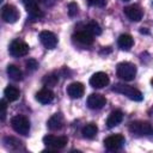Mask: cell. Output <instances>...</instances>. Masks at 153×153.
I'll return each mask as SVG.
<instances>
[{
	"label": "cell",
	"instance_id": "cell-19",
	"mask_svg": "<svg viewBox=\"0 0 153 153\" xmlns=\"http://www.w3.org/2000/svg\"><path fill=\"white\" fill-rule=\"evenodd\" d=\"M4 96L5 98L8 100V102H14L19 98L20 96V92L19 90L16 87V86H12V85H8L5 90H4Z\"/></svg>",
	"mask_w": 153,
	"mask_h": 153
},
{
	"label": "cell",
	"instance_id": "cell-16",
	"mask_svg": "<svg viewBox=\"0 0 153 153\" xmlns=\"http://www.w3.org/2000/svg\"><path fill=\"white\" fill-rule=\"evenodd\" d=\"M122 120H123V112L121 110H115L109 115V117L106 120V127L114 128V127L118 126L122 122Z\"/></svg>",
	"mask_w": 153,
	"mask_h": 153
},
{
	"label": "cell",
	"instance_id": "cell-22",
	"mask_svg": "<svg viewBox=\"0 0 153 153\" xmlns=\"http://www.w3.org/2000/svg\"><path fill=\"white\" fill-rule=\"evenodd\" d=\"M7 74L12 80H16V81L22 80V76H23L20 68L17 67L16 65H8L7 66Z\"/></svg>",
	"mask_w": 153,
	"mask_h": 153
},
{
	"label": "cell",
	"instance_id": "cell-30",
	"mask_svg": "<svg viewBox=\"0 0 153 153\" xmlns=\"http://www.w3.org/2000/svg\"><path fill=\"white\" fill-rule=\"evenodd\" d=\"M22 1L25 5V7H30V6H37L41 0H22Z\"/></svg>",
	"mask_w": 153,
	"mask_h": 153
},
{
	"label": "cell",
	"instance_id": "cell-6",
	"mask_svg": "<svg viewBox=\"0 0 153 153\" xmlns=\"http://www.w3.org/2000/svg\"><path fill=\"white\" fill-rule=\"evenodd\" d=\"M67 137L65 136H54V135H45L43 137L44 145L50 149H61L67 145Z\"/></svg>",
	"mask_w": 153,
	"mask_h": 153
},
{
	"label": "cell",
	"instance_id": "cell-29",
	"mask_svg": "<svg viewBox=\"0 0 153 153\" xmlns=\"http://www.w3.org/2000/svg\"><path fill=\"white\" fill-rule=\"evenodd\" d=\"M87 2H88V5L96 6V7H103L106 4L105 0H87Z\"/></svg>",
	"mask_w": 153,
	"mask_h": 153
},
{
	"label": "cell",
	"instance_id": "cell-31",
	"mask_svg": "<svg viewBox=\"0 0 153 153\" xmlns=\"http://www.w3.org/2000/svg\"><path fill=\"white\" fill-rule=\"evenodd\" d=\"M151 84H152V86H153V79H152V80H151Z\"/></svg>",
	"mask_w": 153,
	"mask_h": 153
},
{
	"label": "cell",
	"instance_id": "cell-15",
	"mask_svg": "<svg viewBox=\"0 0 153 153\" xmlns=\"http://www.w3.org/2000/svg\"><path fill=\"white\" fill-rule=\"evenodd\" d=\"M36 99L42 104H49L54 100V92L49 88H42L36 93Z\"/></svg>",
	"mask_w": 153,
	"mask_h": 153
},
{
	"label": "cell",
	"instance_id": "cell-11",
	"mask_svg": "<svg viewBox=\"0 0 153 153\" xmlns=\"http://www.w3.org/2000/svg\"><path fill=\"white\" fill-rule=\"evenodd\" d=\"M105 104H106L105 97L102 96V94H99V93H92L87 98V106L90 109H92V110L102 109Z\"/></svg>",
	"mask_w": 153,
	"mask_h": 153
},
{
	"label": "cell",
	"instance_id": "cell-17",
	"mask_svg": "<svg viewBox=\"0 0 153 153\" xmlns=\"http://www.w3.org/2000/svg\"><path fill=\"white\" fill-rule=\"evenodd\" d=\"M117 44H118V47H120L122 50H129V49L133 47V44H134V39H133V37H131L130 35L123 33V35H121V36L118 37Z\"/></svg>",
	"mask_w": 153,
	"mask_h": 153
},
{
	"label": "cell",
	"instance_id": "cell-27",
	"mask_svg": "<svg viewBox=\"0 0 153 153\" xmlns=\"http://www.w3.org/2000/svg\"><path fill=\"white\" fill-rule=\"evenodd\" d=\"M78 10H79V7H78V5H76L75 2H71V4L68 5V14H69L71 17L76 16V14H78Z\"/></svg>",
	"mask_w": 153,
	"mask_h": 153
},
{
	"label": "cell",
	"instance_id": "cell-26",
	"mask_svg": "<svg viewBox=\"0 0 153 153\" xmlns=\"http://www.w3.org/2000/svg\"><path fill=\"white\" fill-rule=\"evenodd\" d=\"M25 65H26V68H27L29 71H31V72H33V71H36V69L38 68V63H37V61L33 60V59H29V60L25 62Z\"/></svg>",
	"mask_w": 153,
	"mask_h": 153
},
{
	"label": "cell",
	"instance_id": "cell-14",
	"mask_svg": "<svg viewBox=\"0 0 153 153\" xmlns=\"http://www.w3.org/2000/svg\"><path fill=\"white\" fill-rule=\"evenodd\" d=\"M84 91H85V88H84V85L81 82H72L67 87V93L73 99L81 98L84 94Z\"/></svg>",
	"mask_w": 153,
	"mask_h": 153
},
{
	"label": "cell",
	"instance_id": "cell-25",
	"mask_svg": "<svg viewBox=\"0 0 153 153\" xmlns=\"http://www.w3.org/2000/svg\"><path fill=\"white\" fill-rule=\"evenodd\" d=\"M59 80V76L54 75V74H49V75H45L43 78V84L45 86H54Z\"/></svg>",
	"mask_w": 153,
	"mask_h": 153
},
{
	"label": "cell",
	"instance_id": "cell-32",
	"mask_svg": "<svg viewBox=\"0 0 153 153\" xmlns=\"http://www.w3.org/2000/svg\"><path fill=\"white\" fill-rule=\"evenodd\" d=\"M123 1H130V0H123Z\"/></svg>",
	"mask_w": 153,
	"mask_h": 153
},
{
	"label": "cell",
	"instance_id": "cell-18",
	"mask_svg": "<svg viewBox=\"0 0 153 153\" xmlns=\"http://www.w3.org/2000/svg\"><path fill=\"white\" fill-rule=\"evenodd\" d=\"M48 128L50 130H59L62 128V124H63V118H62V115L61 114H55L53 115L49 120H48Z\"/></svg>",
	"mask_w": 153,
	"mask_h": 153
},
{
	"label": "cell",
	"instance_id": "cell-3",
	"mask_svg": "<svg viewBox=\"0 0 153 153\" xmlns=\"http://www.w3.org/2000/svg\"><path fill=\"white\" fill-rule=\"evenodd\" d=\"M11 126L13 130L20 135H27L30 131V122L23 115H16L11 118Z\"/></svg>",
	"mask_w": 153,
	"mask_h": 153
},
{
	"label": "cell",
	"instance_id": "cell-5",
	"mask_svg": "<svg viewBox=\"0 0 153 153\" xmlns=\"http://www.w3.org/2000/svg\"><path fill=\"white\" fill-rule=\"evenodd\" d=\"M8 51L13 57H22V56H25L29 53V45L24 41L14 39L10 44Z\"/></svg>",
	"mask_w": 153,
	"mask_h": 153
},
{
	"label": "cell",
	"instance_id": "cell-10",
	"mask_svg": "<svg viewBox=\"0 0 153 153\" xmlns=\"http://www.w3.org/2000/svg\"><path fill=\"white\" fill-rule=\"evenodd\" d=\"M123 12L127 16V18L131 22H140L142 19V16H143L141 7L137 5H129V6L124 7Z\"/></svg>",
	"mask_w": 153,
	"mask_h": 153
},
{
	"label": "cell",
	"instance_id": "cell-24",
	"mask_svg": "<svg viewBox=\"0 0 153 153\" xmlns=\"http://www.w3.org/2000/svg\"><path fill=\"white\" fill-rule=\"evenodd\" d=\"M4 142H5L6 146L10 147V148H19V147L22 146V142L18 141L17 139L12 137V136H7V137H5V139H4Z\"/></svg>",
	"mask_w": 153,
	"mask_h": 153
},
{
	"label": "cell",
	"instance_id": "cell-9",
	"mask_svg": "<svg viewBox=\"0 0 153 153\" xmlns=\"http://www.w3.org/2000/svg\"><path fill=\"white\" fill-rule=\"evenodd\" d=\"M109 82H110V79L108 74L104 72H97L90 79V85L94 88H103L106 85H109Z\"/></svg>",
	"mask_w": 153,
	"mask_h": 153
},
{
	"label": "cell",
	"instance_id": "cell-20",
	"mask_svg": "<svg viewBox=\"0 0 153 153\" xmlns=\"http://www.w3.org/2000/svg\"><path fill=\"white\" fill-rule=\"evenodd\" d=\"M82 29H84V31L88 32V33L92 35V36H99V35L102 33V29H100L99 24L96 23V22H93V20L86 23V24L82 26Z\"/></svg>",
	"mask_w": 153,
	"mask_h": 153
},
{
	"label": "cell",
	"instance_id": "cell-12",
	"mask_svg": "<svg viewBox=\"0 0 153 153\" xmlns=\"http://www.w3.org/2000/svg\"><path fill=\"white\" fill-rule=\"evenodd\" d=\"M39 41L47 49H54L57 44L56 36L50 31H42L39 33Z\"/></svg>",
	"mask_w": 153,
	"mask_h": 153
},
{
	"label": "cell",
	"instance_id": "cell-23",
	"mask_svg": "<svg viewBox=\"0 0 153 153\" xmlns=\"http://www.w3.org/2000/svg\"><path fill=\"white\" fill-rule=\"evenodd\" d=\"M26 11H27V14H29V17L31 19H39V18H42L44 16L43 12H42V10L38 7V5L37 6L26 7Z\"/></svg>",
	"mask_w": 153,
	"mask_h": 153
},
{
	"label": "cell",
	"instance_id": "cell-8",
	"mask_svg": "<svg viewBox=\"0 0 153 153\" xmlns=\"http://www.w3.org/2000/svg\"><path fill=\"white\" fill-rule=\"evenodd\" d=\"M1 18L6 23H16L19 18V12L13 5H5L1 8Z\"/></svg>",
	"mask_w": 153,
	"mask_h": 153
},
{
	"label": "cell",
	"instance_id": "cell-1",
	"mask_svg": "<svg viewBox=\"0 0 153 153\" xmlns=\"http://www.w3.org/2000/svg\"><path fill=\"white\" fill-rule=\"evenodd\" d=\"M112 91L117 92V93H121V94H124L126 97H128L129 99L135 100V102H141L142 98H143L142 93L137 88H135L133 86H129V85H126V84H116L112 87Z\"/></svg>",
	"mask_w": 153,
	"mask_h": 153
},
{
	"label": "cell",
	"instance_id": "cell-13",
	"mask_svg": "<svg viewBox=\"0 0 153 153\" xmlns=\"http://www.w3.org/2000/svg\"><path fill=\"white\" fill-rule=\"evenodd\" d=\"M72 38H73L74 42H76L80 45H91L93 43V36L90 35L88 32L84 31V30H80V31L75 32L72 36Z\"/></svg>",
	"mask_w": 153,
	"mask_h": 153
},
{
	"label": "cell",
	"instance_id": "cell-21",
	"mask_svg": "<svg viewBox=\"0 0 153 153\" xmlns=\"http://www.w3.org/2000/svg\"><path fill=\"white\" fill-rule=\"evenodd\" d=\"M97 133H98V127H97L94 123H88V124H86V126L82 128V130H81L82 136L86 137V139H93V137L97 135Z\"/></svg>",
	"mask_w": 153,
	"mask_h": 153
},
{
	"label": "cell",
	"instance_id": "cell-28",
	"mask_svg": "<svg viewBox=\"0 0 153 153\" xmlns=\"http://www.w3.org/2000/svg\"><path fill=\"white\" fill-rule=\"evenodd\" d=\"M0 109H1V121H5V117H6V110H7V105H6V102L2 99L0 100Z\"/></svg>",
	"mask_w": 153,
	"mask_h": 153
},
{
	"label": "cell",
	"instance_id": "cell-2",
	"mask_svg": "<svg viewBox=\"0 0 153 153\" xmlns=\"http://www.w3.org/2000/svg\"><path fill=\"white\" fill-rule=\"evenodd\" d=\"M116 73L117 76H120L121 79L126 81H131L136 75V66L130 62H121L117 65Z\"/></svg>",
	"mask_w": 153,
	"mask_h": 153
},
{
	"label": "cell",
	"instance_id": "cell-4",
	"mask_svg": "<svg viewBox=\"0 0 153 153\" xmlns=\"http://www.w3.org/2000/svg\"><path fill=\"white\" fill-rule=\"evenodd\" d=\"M129 130L136 135H152L153 126L145 121H134L129 124Z\"/></svg>",
	"mask_w": 153,
	"mask_h": 153
},
{
	"label": "cell",
	"instance_id": "cell-7",
	"mask_svg": "<svg viewBox=\"0 0 153 153\" xmlns=\"http://www.w3.org/2000/svg\"><path fill=\"white\" fill-rule=\"evenodd\" d=\"M124 143V136L121 134L110 135L104 140V146L109 151H117L120 149Z\"/></svg>",
	"mask_w": 153,
	"mask_h": 153
}]
</instances>
